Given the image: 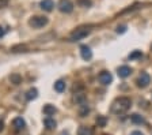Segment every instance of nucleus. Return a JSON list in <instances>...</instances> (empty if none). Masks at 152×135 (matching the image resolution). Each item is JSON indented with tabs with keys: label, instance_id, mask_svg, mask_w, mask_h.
<instances>
[{
	"label": "nucleus",
	"instance_id": "2eb2a0df",
	"mask_svg": "<svg viewBox=\"0 0 152 135\" xmlns=\"http://www.w3.org/2000/svg\"><path fill=\"white\" fill-rule=\"evenodd\" d=\"M73 101H75L76 104L82 105V104H86L87 98H86V96H84L83 93H76V94H75V97H73Z\"/></svg>",
	"mask_w": 152,
	"mask_h": 135
},
{
	"label": "nucleus",
	"instance_id": "dca6fc26",
	"mask_svg": "<svg viewBox=\"0 0 152 135\" xmlns=\"http://www.w3.org/2000/svg\"><path fill=\"white\" fill-rule=\"evenodd\" d=\"M54 90L58 91V93H63L64 90H65V82L64 80H57L56 83H54Z\"/></svg>",
	"mask_w": 152,
	"mask_h": 135
},
{
	"label": "nucleus",
	"instance_id": "7ed1b4c3",
	"mask_svg": "<svg viewBox=\"0 0 152 135\" xmlns=\"http://www.w3.org/2000/svg\"><path fill=\"white\" fill-rule=\"evenodd\" d=\"M48 18L46 16H39V15H35V16H31V19L28 21V25L31 26L33 29H41L44 26L48 25Z\"/></svg>",
	"mask_w": 152,
	"mask_h": 135
},
{
	"label": "nucleus",
	"instance_id": "4468645a",
	"mask_svg": "<svg viewBox=\"0 0 152 135\" xmlns=\"http://www.w3.org/2000/svg\"><path fill=\"white\" fill-rule=\"evenodd\" d=\"M130 120H132V123H134V124H144V123H145V119H144L142 116H140L139 113H133V115L130 116Z\"/></svg>",
	"mask_w": 152,
	"mask_h": 135
},
{
	"label": "nucleus",
	"instance_id": "9b49d317",
	"mask_svg": "<svg viewBox=\"0 0 152 135\" xmlns=\"http://www.w3.org/2000/svg\"><path fill=\"white\" fill-rule=\"evenodd\" d=\"M44 124H45V127H46L48 130H53V128H56L57 123H56V120L54 119H52L50 116H48V117H45Z\"/></svg>",
	"mask_w": 152,
	"mask_h": 135
},
{
	"label": "nucleus",
	"instance_id": "aec40b11",
	"mask_svg": "<svg viewBox=\"0 0 152 135\" xmlns=\"http://www.w3.org/2000/svg\"><path fill=\"white\" fill-rule=\"evenodd\" d=\"M142 58V52L141 51H133L129 53V60H137V59Z\"/></svg>",
	"mask_w": 152,
	"mask_h": 135
},
{
	"label": "nucleus",
	"instance_id": "f3484780",
	"mask_svg": "<svg viewBox=\"0 0 152 135\" xmlns=\"http://www.w3.org/2000/svg\"><path fill=\"white\" fill-rule=\"evenodd\" d=\"M77 135H92V130L90 127H86V125H82L77 130Z\"/></svg>",
	"mask_w": 152,
	"mask_h": 135
},
{
	"label": "nucleus",
	"instance_id": "a878e982",
	"mask_svg": "<svg viewBox=\"0 0 152 135\" xmlns=\"http://www.w3.org/2000/svg\"><path fill=\"white\" fill-rule=\"evenodd\" d=\"M3 128H4V123L1 122V120H0V132L3 131Z\"/></svg>",
	"mask_w": 152,
	"mask_h": 135
},
{
	"label": "nucleus",
	"instance_id": "423d86ee",
	"mask_svg": "<svg viewBox=\"0 0 152 135\" xmlns=\"http://www.w3.org/2000/svg\"><path fill=\"white\" fill-rule=\"evenodd\" d=\"M98 79L102 85H110L113 82V75L109 71H102L101 74L98 75Z\"/></svg>",
	"mask_w": 152,
	"mask_h": 135
},
{
	"label": "nucleus",
	"instance_id": "5701e85b",
	"mask_svg": "<svg viewBox=\"0 0 152 135\" xmlns=\"http://www.w3.org/2000/svg\"><path fill=\"white\" fill-rule=\"evenodd\" d=\"M115 32H117L118 34H122V33H125V32H126V26H125V25H121V26H118V27H117V30H115Z\"/></svg>",
	"mask_w": 152,
	"mask_h": 135
},
{
	"label": "nucleus",
	"instance_id": "f03ea898",
	"mask_svg": "<svg viewBox=\"0 0 152 135\" xmlns=\"http://www.w3.org/2000/svg\"><path fill=\"white\" fill-rule=\"evenodd\" d=\"M91 33V29L88 27H79V29H76L75 32H72V34L69 35V41L75 42V41H79V40H83L84 37Z\"/></svg>",
	"mask_w": 152,
	"mask_h": 135
},
{
	"label": "nucleus",
	"instance_id": "f8f14e48",
	"mask_svg": "<svg viewBox=\"0 0 152 135\" xmlns=\"http://www.w3.org/2000/svg\"><path fill=\"white\" fill-rule=\"evenodd\" d=\"M37 97H38V90L35 89V87H33V89L27 90V93H26V100H27V101L35 100Z\"/></svg>",
	"mask_w": 152,
	"mask_h": 135
},
{
	"label": "nucleus",
	"instance_id": "39448f33",
	"mask_svg": "<svg viewBox=\"0 0 152 135\" xmlns=\"http://www.w3.org/2000/svg\"><path fill=\"white\" fill-rule=\"evenodd\" d=\"M149 83H151V77H149V74L148 72H141L140 77L137 78V86L144 89V87H147Z\"/></svg>",
	"mask_w": 152,
	"mask_h": 135
},
{
	"label": "nucleus",
	"instance_id": "4be33fe9",
	"mask_svg": "<svg viewBox=\"0 0 152 135\" xmlns=\"http://www.w3.org/2000/svg\"><path fill=\"white\" fill-rule=\"evenodd\" d=\"M76 3L79 4L80 7H86V8H88V7H91L92 1L91 0H76Z\"/></svg>",
	"mask_w": 152,
	"mask_h": 135
},
{
	"label": "nucleus",
	"instance_id": "f257e3e1",
	"mask_svg": "<svg viewBox=\"0 0 152 135\" xmlns=\"http://www.w3.org/2000/svg\"><path fill=\"white\" fill-rule=\"evenodd\" d=\"M132 106V101L128 97H120L117 100L111 104V112L115 113V115H121V113H125L128 109Z\"/></svg>",
	"mask_w": 152,
	"mask_h": 135
},
{
	"label": "nucleus",
	"instance_id": "1a4fd4ad",
	"mask_svg": "<svg viewBox=\"0 0 152 135\" xmlns=\"http://www.w3.org/2000/svg\"><path fill=\"white\" fill-rule=\"evenodd\" d=\"M39 6H41V8L44 11H52L53 10V7H54V3H53V0H42L41 3H39Z\"/></svg>",
	"mask_w": 152,
	"mask_h": 135
},
{
	"label": "nucleus",
	"instance_id": "a211bd4d",
	"mask_svg": "<svg viewBox=\"0 0 152 135\" xmlns=\"http://www.w3.org/2000/svg\"><path fill=\"white\" fill-rule=\"evenodd\" d=\"M10 80L14 85H19V83H22V77L19 74H11L10 75Z\"/></svg>",
	"mask_w": 152,
	"mask_h": 135
},
{
	"label": "nucleus",
	"instance_id": "393cba45",
	"mask_svg": "<svg viewBox=\"0 0 152 135\" xmlns=\"http://www.w3.org/2000/svg\"><path fill=\"white\" fill-rule=\"evenodd\" d=\"M130 135H144V134H142L141 131H133V132H132V134H130Z\"/></svg>",
	"mask_w": 152,
	"mask_h": 135
},
{
	"label": "nucleus",
	"instance_id": "412c9836",
	"mask_svg": "<svg viewBox=\"0 0 152 135\" xmlns=\"http://www.w3.org/2000/svg\"><path fill=\"white\" fill-rule=\"evenodd\" d=\"M96 124H98V127H104L107 124V117L106 116H98L96 117Z\"/></svg>",
	"mask_w": 152,
	"mask_h": 135
},
{
	"label": "nucleus",
	"instance_id": "20e7f679",
	"mask_svg": "<svg viewBox=\"0 0 152 135\" xmlns=\"http://www.w3.org/2000/svg\"><path fill=\"white\" fill-rule=\"evenodd\" d=\"M58 10L64 14H69L73 11V4L71 0H60L58 3Z\"/></svg>",
	"mask_w": 152,
	"mask_h": 135
},
{
	"label": "nucleus",
	"instance_id": "0eeeda50",
	"mask_svg": "<svg viewBox=\"0 0 152 135\" xmlns=\"http://www.w3.org/2000/svg\"><path fill=\"white\" fill-rule=\"evenodd\" d=\"M117 74L120 78H128L132 74V68H130L129 66H121V67H118Z\"/></svg>",
	"mask_w": 152,
	"mask_h": 135
},
{
	"label": "nucleus",
	"instance_id": "6ab92c4d",
	"mask_svg": "<svg viewBox=\"0 0 152 135\" xmlns=\"http://www.w3.org/2000/svg\"><path fill=\"white\" fill-rule=\"evenodd\" d=\"M90 113V108L87 104H82L80 105V111H79V115L82 116V117H84V116H87Z\"/></svg>",
	"mask_w": 152,
	"mask_h": 135
},
{
	"label": "nucleus",
	"instance_id": "6e6552de",
	"mask_svg": "<svg viewBox=\"0 0 152 135\" xmlns=\"http://www.w3.org/2000/svg\"><path fill=\"white\" fill-rule=\"evenodd\" d=\"M80 55H82V58L84 59V60H90V59L92 58L91 48L87 46V45H82V46H80Z\"/></svg>",
	"mask_w": 152,
	"mask_h": 135
},
{
	"label": "nucleus",
	"instance_id": "bb28decb",
	"mask_svg": "<svg viewBox=\"0 0 152 135\" xmlns=\"http://www.w3.org/2000/svg\"><path fill=\"white\" fill-rule=\"evenodd\" d=\"M104 135H107V134H104Z\"/></svg>",
	"mask_w": 152,
	"mask_h": 135
},
{
	"label": "nucleus",
	"instance_id": "b1692460",
	"mask_svg": "<svg viewBox=\"0 0 152 135\" xmlns=\"http://www.w3.org/2000/svg\"><path fill=\"white\" fill-rule=\"evenodd\" d=\"M4 34H6V30H4L3 27L0 26V38H3V37H4Z\"/></svg>",
	"mask_w": 152,
	"mask_h": 135
},
{
	"label": "nucleus",
	"instance_id": "9d476101",
	"mask_svg": "<svg viewBox=\"0 0 152 135\" xmlns=\"http://www.w3.org/2000/svg\"><path fill=\"white\" fill-rule=\"evenodd\" d=\"M12 124H14V127H15V130H18V131L19 130H23L26 127V122L22 119V117H15Z\"/></svg>",
	"mask_w": 152,
	"mask_h": 135
},
{
	"label": "nucleus",
	"instance_id": "ddd939ff",
	"mask_svg": "<svg viewBox=\"0 0 152 135\" xmlns=\"http://www.w3.org/2000/svg\"><path fill=\"white\" fill-rule=\"evenodd\" d=\"M56 112H57L56 106L52 105V104H46V105L44 106V113H45L46 116H52V115H54Z\"/></svg>",
	"mask_w": 152,
	"mask_h": 135
}]
</instances>
